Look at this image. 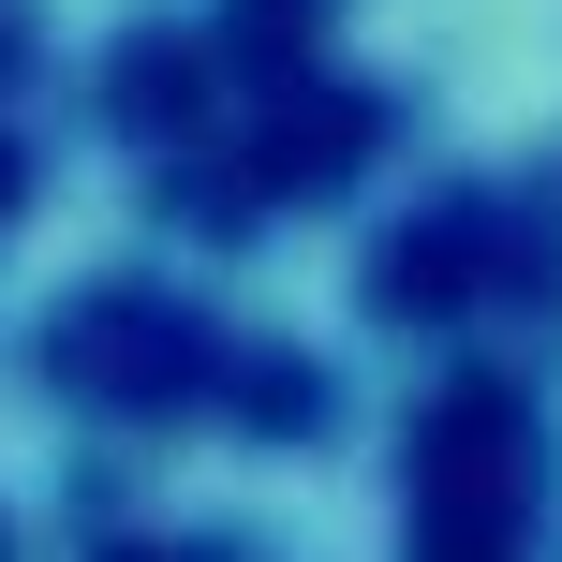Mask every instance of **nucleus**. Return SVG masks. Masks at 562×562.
Wrapping results in <instances>:
<instances>
[{
    "instance_id": "1",
    "label": "nucleus",
    "mask_w": 562,
    "mask_h": 562,
    "mask_svg": "<svg viewBox=\"0 0 562 562\" xmlns=\"http://www.w3.org/2000/svg\"><path fill=\"white\" fill-rule=\"evenodd\" d=\"M415 59L504 148H562V0H415Z\"/></svg>"
}]
</instances>
